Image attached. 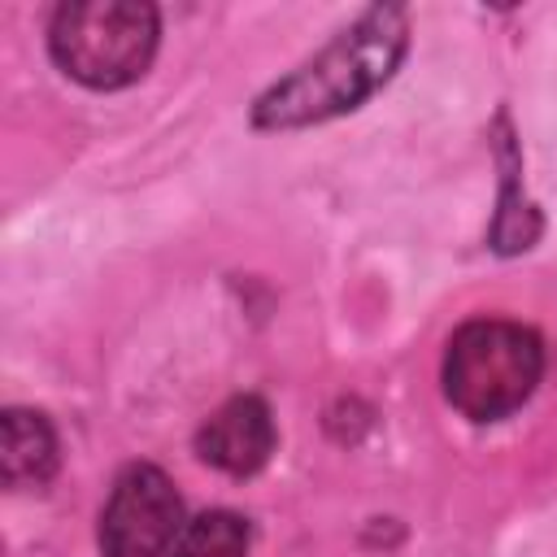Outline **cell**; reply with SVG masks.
Masks as SVG:
<instances>
[{"mask_svg":"<svg viewBox=\"0 0 557 557\" xmlns=\"http://www.w3.org/2000/svg\"><path fill=\"white\" fill-rule=\"evenodd\" d=\"M183 531V500L157 466H126L100 513L104 557H170Z\"/></svg>","mask_w":557,"mask_h":557,"instance_id":"277c9868","label":"cell"},{"mask_svg":"<svg viewBox=\"0 0 557 557\" xmlns=\"http://www.w3.org/2000/svg\"><path fill=\"white\" fill-rule=\"evenodd\" d=\"M157 35V9L144 0H74L57 9L48 48L83 87L113 91L152 65Z\"/></svg>","mask_w":557,"mask_h":557,"instance_id":"3957f363","label":"cell"},{"mask_svg":"<svg viewBox=\"0 0 557 557\" xmlns=\"http://www.w3.org/2000/svg\"><path fill=\"white\" fill-rule=\"evenodd\" d=\"M57 470V431L35 409H9L0 422V474L9 487H44Z\"/></svg>","mask_w":557,"mask_h":557,"instance_id":"8992f818","label":"cell"},{"mask_svg":"<svg viewBox=\"0 0 557 557\" xmlns=\"http://www.w3.org/2000/svg\"><path fill=\"white\" fill-rule=\"evenodd\" d=\"M196 453L226 474H257L274 453V418H270L265 400H257V396L226 400L200 426Z\"/></svg>","mask_w":557,"mask_h":557,"instance_id":"5b68a950","label":"cell"},{"mask_svg":"<svg viewBox=\"0 0 557 557\" xmlns=\"http://www.w3.org/2000/svg\"><path fill=\"white\" fill-rule=\"evenodd\" d=\"M405 44H409L405 9L396 4L366 9L309 65L274 83L257 100L252 122L265 131H287V126H309V122H326L335 113L357 109L366 96H374L392 78V70L405 57Z\"/></svg>","mask_w":557,"mask_h":557,"instance_id":"6da1fadb","label":"cell"},{"mask_svg":"<svg viewBox=\"0 0 557 557\" xmlns=\"http://www.w3.org/2000/svg\"><path fill=\"white\" fill-rule=\"evenodd\" d=\"M248 540H252V531H248V522L239 513L213 509V513L191 518L178 531L170 557H244L248 553Z\"/></svg>","mask_w":557,"mask_h":557,"instance_id":"52a82bcc","label":"cell"},{"mask_svg":"<svg viewBox=\"0 0 557 557\" xmlns=\"http://www.w3.org/2000/svg\"><path fill=\"white\" fill-rule=\"evenodd\" d=\"M544 374V344L535 331L500 318L466 322L444 352V396L474 422L513 413Z\"/></svg>","mask_w":557,"mask_h":557,"instance_id":"7a4b0ae2","label":"cell"}]
</instances>
